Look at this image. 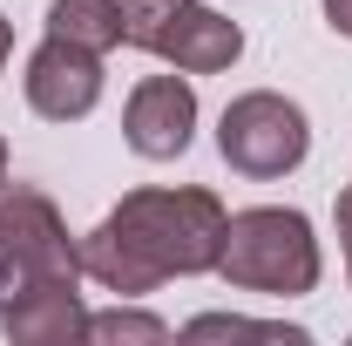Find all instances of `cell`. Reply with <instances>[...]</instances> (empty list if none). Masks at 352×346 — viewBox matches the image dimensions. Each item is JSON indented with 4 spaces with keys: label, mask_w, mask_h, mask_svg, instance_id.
<instances>
[{
    "label": "cell",
    "mask_w": 352,
    "mask_h": 346,
    "mask_svg": "<svg viewBox=\"0 0 352 346\" xmlns=\"http://www.w3.org/2000/svg\"><path fill=\"white\" fill-rule=\"evenodd\" d=\"M223 224L230 211L217 204V190H197V183L129 190L82 238V278H95L116 299H142L163 278H204V272H217Z\"/></svg>",
    "instance_id": "1"
},
{
    "label": "cell",
    "mask_w": 352,
    "mask_h": 346,
    "mask_svg": "<svg viewBox=\"0 0 352 346\" xmlns=\"http://www.w3.org/2000/svg\"><path fill=\"white\" fill-rule=\"evenodd\" d=\"M217 278L237 292H264V299H305L325 278L311 217L292 204H258L237 211L223 224V252H217Z\"/></svg>",
    "instance_id": "2"
},
{
    "label": "cell",
    "mask_w": 352,
    "mask_h": 346,
    "mask_svg": "<svg viewBox=\"0 0 352 346\" xmlns=\"http://www.w3.org/2000/svg\"><path fill=\"white\" fill-rule=\"evenodd\" d=\"M116 7H122V48H142L183 75H223L244 54V28L204 0H116Z\"/></svg>",
    "instance_id": "3"
},
{
    "label": "cell",
    "mask_w": 352,
    "mask_h": 346,
    "mask_svg": "<svg viewBox=\"0 0 352 346\" xmlns=\"http://www.w3.org/2000/svg\"><path fill=\"white\" fill-rule=\"evenodd\" d=\"M217 156L237 176H251V183L292 176L311 156V123H305V109H298L292 95L251 88V95H237L217 116Z\"/></svg>",
    "instance_id": "4"
},
{
    "label": "cell",
    "mask_w": 352,
    "mask_h": 346,
    "mask_svg": "<svg viewBox=\"0 0 352 346\" xmlns=\"http://www.w3.org/2000/svg\"><path fill=\"white\" fill-rule=\"evenodd\" d=\"M47 278H82V238H68L54 197L14 183L0 197V299Z\"/></svg>",
    "instance_id": "5"
},
{
    "label": "cell",
    "mask_w": 352,
    "mask_h": 346,
    "mask_svg": "<svg viewBox=\"0 0 352 346\" xmlns=\"http://www.w3.org/2000/svg\"><path fill=\"white\" fill-rule=\"evenodd\" d=\"M197 136V88L190 75H142L129 88V109H122V143H129L142 163H176Z\"/></svg>",
    "instance_id": "6"
},
{
    "label": "cell",
    "mask_w": 352,
    "mask_h": 346,
    "mask_svg": "<svg viewBox=\"0 0 352 346\" xmlns=\"http://www.w3.org/2000/svg\"><path fill=\"white\" fill-rule=\"evenodd\" d=\"M21 88H28V109H34V116H47V123H82L88 109L102 102V54L47 34V41L28 54Z\"/></svg>",
    "instance_id": "7"
},
{
    "label": "cell",
    "mask_w": 352,
    "mask_h": 346,
    "mask_svg": "<svg viewBox=\"0 0 352 346\" xmlns=\"http://www.w3.org/2000/svg\"><path fill=\"white\" fill-rule=\"evenodd\" d=\"M0 333H7L14 346H68V340H88L82 278H47V285H28V292L0 299Z\"/></svg>",
    "instance_id": "8"
},
{
    "label": "cell",
    "mask_w": 352,
    "mask_h": 346,
    "mask_svg": "<svg viewBox=\"0 0 352 346\" xmlns=\"http://www.w3.org/2000/svg\"><path fill=\"white\" fill-rule=\"evenodd\" d=\"M47 34L95 54H116L122 48V7L116 0H47Z\"/></svg>",
    "instance_id": "9"
},
{
    "label": "cell",
    "mask_w": 352,
    "mask_h": 346,
    "mask_svg": "<svg viewBox=\"0 0 352 346\" xmlns=\"http://www.w3.org/2000/svg\"><path fill=\"white\" fill-rule=\"evenodd\" d=\"M183 340H285L305 346V326H271V319H237V312H204L183 326Z\"/></svg>",
    "instance_id": "10"
},
{
    "label": "cell",
    "mask_w": 352,
    "mask_h": 346,
    "mask_svg": "<svg viewBox=\"0 0 352 346\" xmlns=\"http://www.w3.org/2000/svg\"><path fill=\"white\" fill-rule=\"evenodd\" d=\"M88 340H170V326L156 319V312H129V305H116V312H88Z\"/></svg>",
    "instance_id": "11"
},
{
    "label": "cell",
    "mask_w": 352,
    "mask_h": 346,
    "mask_svg": "<svg viewBox=\"0 0 352 346\" xmlns=\"http://www.w3.org/2000/svg\"><path fill=\"white\" fill-rule=\"evenodd\" d=\"M339 245H346V278H352V183L339 190Z\"/></svg>",
    "instance_id": "12"
},
{
    "label": "cell",
    "mask_w": 352,
    "mask_h": 346,
    "mask_svg": "<svg viewBox=\"0 0 352 346\" xmlns=\"http://www.w3.org/2000/svg\"><path fill=\"white\" fill-rule=\"evenodd\" d=\"M325 21H332V28L352 41V0H325Z\"/></svg>",
    "instance_id": "13"
},
{
    "label": "cell",
    "mask_w": 352,
    "mask_h": 346,
    "mask_svg": "<svg viewBox=\"0 0 352 346\" xmlns=\"http://www.w3.org/2000/svg\"><path fill=\"white\" fill-rule=\"evenodd\" d=\"M7 54H14V21L0 14V68H7Z\"/></svg>",
    "instance_id": "14"
},
{
    "label": "cell",
    "mask_w": 352,
    "mask_h": 346,
    "mask_svg": "<svg viewBox=\"0 0 352 346\" xmlns=\"http://www.w3.org/2000/svg\"><path fill=\"white\" fill-rule=\"evenodd\" d=\"M0 197H7V136H0Z\"/></svg>",
    "instance_id": "15"
}]
</instances>
